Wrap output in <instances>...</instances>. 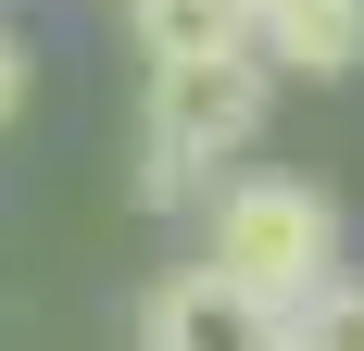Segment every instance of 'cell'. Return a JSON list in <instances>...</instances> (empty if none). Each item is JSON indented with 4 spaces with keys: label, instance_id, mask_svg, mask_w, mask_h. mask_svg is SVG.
Wrapping results in <instances>:
<instances>
[{
    "label": "cell",
    "instance_id": "6da1fadb",
    "mask_svg": "<svg viewBox=\"0 0 364 351\" xmlns=\"http://www.w3.org/2000/svg\"><path fill=\"white\" fill-rule=\"evenodd\" d=\"M201 264L277 314H301L314 288H339V201L314 176H226L201 213Z\"/></svg>",
    "mask_w": 364,
    "mask_h": 351
},
{
    "label": "cell",
    "instance_id": "7a4b0ae2",
    "mask_svg": "<svg viewBox=\"0 0 364 351\" xmlns=\"http://www.w3.org/2000/svg\"><path fill=\"white\" fill-rule=\"evenodd\" d=\"M264 101H277V63H264V50H226V63H164V75H151V113H139V201H151V213L201 201V163L252 151Z\"/></svg>",
    "mask_w": 364,
    "mask_h": 351
},
{
    "label": "cell",
    "instance_id": "3957f363",
    "mask_svg": "<svg viewBox=\"0 0 364 351\" xmlns=\"http://www.w3.org/2000/svg\"><path fill=\"white\" fill-rule=\"evenodd\" d=\"M139 351H289V314L226 288L214 264H188V276H164L139 301Z\"/></svg>",
    "mask_w": 364,
    "mask_h": 351
},
{
    "label": "cell",
    "instance_id": "277c9868",
    "mask_svg": "<svg viewBox=\"0 0 364 351\" xmlns=\"http://www.w3.org/2000/svg\"><path fill=\"white\" fill-rule=\"evenodd\" d=\"M252 50L277 75H364V0H252Z\"/></svg>",
    "mask_w": 364,
    "mask_h": 351
},
{
    "label": "cell",
    "instance_id": "5b68a950",
    "mask_svg": "<svg viewBox=\"0 0 364 351\" xmlns=\"http://www.w3.org/2000/svg\"><path fill=\"white\" fill-rule=\"evenodd\" d=\"M139 50H151V75L226 63V50H252V0H139Z\"/></svg>",
    "mask_w": 364,
    "mask_h": 351
},
{
    "label": "cell",
    "instance_id": "8992f818",
    "mask_svg": "<svg viewBox=\"0 0 364 351\" xmlns=\"http://www.w3.org/2000/svg\"><path fill=\"white\" fill-rule=\"evenodd\" d=\"M289 351H364V276L314 288V301L289 314Z\"/></svg>",
    "mask_w": 364,
    "mask_h": 351
},
{
    "label": "cell",
    "instance_id": "52a82bcc",
    "mask_svg": "<svg viewBox=\"0 0 364 351\" xmlns=\"http://www.w3.org/2000/svg\"><path fill=\"white\" fill-rule=\"evenodd\" d=\"M13 101H26V38L0 26V126H13Z\"/></svg>",
    "mask_w": 364,
    "mask_h": 351
},
{
    "label": "cell",
    "instance_id": "ba28073f",
    "mask_svg": "<svg viewBox=\"0 0 364 351\" xmlns=\"http://www.w3.org/2000/svg\"><path fill=\"white\" fill-rule=\"evenodd\" d=\"M126 13H139V0H126Z\"/></svg>",
    "mask_w": 364,
    "mask_h": 351
}]
</instances>
